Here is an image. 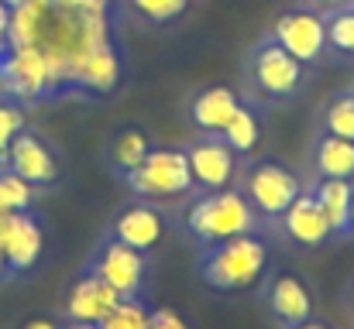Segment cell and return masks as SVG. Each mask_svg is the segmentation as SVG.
I'll return each mask as SVG.
<instances>
[{
  "label": "cell",
  "instance_id": "obj_7",
  "mask_svg": "<svg viewBox=\"0 0 354 329\" xmlns=\"http://www.w3.org/2000/svg\"><path fill=\"white\" fill-rule=\"evenodd\" d=\"M0 97H10L17 103L52 100L48 62L38 45H7L0 62Z\"/></svg>",
  "mask_w": 354,
  "mask_h": 329
},
{
  "label": "cell",
  "instance_id": "obj_33",
  "mask_svg": "<svg viewBox=\"0 0 354 329\" xmlns=\"http://www.w3.org/2000/svg\"><path fill=\"white\" fill-rule=\"evenodd\" d=\"M62 329H97V326H86V323H66Z\"/></svg>",
  "mask_w": 354,
  "mask_h": 329
},
{
  "label": "cell",
  "instance_id": "obj_21",
  "mask_svg": "<svg viewBox=\"0 0 354 329\" xmlns=\"http://www.w3.org/2000/svg\"><path fill=\"white\" fill-rule=\"evenodd\" d=\"M221 137L237 151V158H248L258 144H261V117L251 103L241 100V107L234 110V117L227 120V127L221 130Z\"/></svg>",
  "mask_w": 354,
  "mask_h": 329
},
{
  "label": "cell",
  "instance_id": "obj_8",
  "mask_svg": "<svg viewBox=\"0 0 354 329\" xmlns=\"http://www.w3.org/2000/svg\"><path fill=\"white\" fill-rule=\"evenodd\" d=\"M90 268L118 292L120 299H141L145 295V281H148V254L138 247H127L114 237L104 233V240L97 243Z\"/></svg>",
  "mask_w": 354,
  "mask_h": 329
},
{
  "label": "cell",
  "instance_id": "obj_6",
  "mask_svg": "<svg viewBox=\"0 0 354 329\" xmlns=\"http://www.w3.org/2000/svg\"><path fill=\"white\" fill-rule=\"evenodd\" d=\"M268 38L279 41L292 59H299L306 69H313L327 55V34H324V14L306 3H292L279 10V17L268 28Z\"/></svg>",
  "mask_w": 354,
  "mask_h": 329
},
{
  "label": "cell",
  "instance_id": "obj_10",
  "mask_svg": "<svg viewBox=\"0 0 354 329\" xmlns=\"http://www.w3.org/2000/svg\"><path fill=\"white\" fill-rule=\"evenodd\" d=\"M120 302V295L86 264L76 281L69 285L66 292V302H62V316L66 323H86V326H100L107 319V312Z\"/></svg>",
  "mask_w": 354,
  "mask_h": 329
},
{
  "label": "cell",
  "instance_id": "obj_1",
  "mask_svg": "<svg viewBox=\"0 0 354 329\" xmlns=\"http://www.w3.org/2000/svg\"><path fill=\"white\" fill-rule=\"evenodd\" d=\"M200 281L214 292H248L268 271V243L261 233H241L210 243L200 254Z\"/></svg>",
  "mask_w": 354,
  "mask_h": 329
},
{
  "label": "cell",
  "instance_id": "obj_22",
  "mask_svg": "<svg viewBox=\"0 0 354 329\" xmlns=\"http://www.w3.org/2000/svg\"><path fill=\"white\" fill-rule=\"evenodd\" d=\"M324 14V34H327V52L354 59V0L320 10Z\"/></svg>",
  "mask_w": 354,
  "mask_h": 329
},
{
  "label": "cell",
  "instance_id": "obj_19",
  "mask_svg": "<svg viewBox=\"0 0 354 329\" xmlns=\"http://www.w3.org/2000/svg\"><path fill=\"white\" fill-rule=\"evenodd\" d=\"M310 165L317 179H354V141L320 130L310 148Z\"/></svg>",
  "mask_w": 354,
  "mask_h": 329
},
{
  "label": "cell",
  "instance_id": "obj_15",
  "mask_svg": "<svg viewBox=\"0 0 354 329\" xmlns=\"http://www.w3.org/2000/svg\"><path fill=\"white\" fill-rule=\"evenodd\" d=\"M265 299H268V309L279 319V326H286V329L299 326V323H306L313 316V295H310L306 281L299 275H292V271L272 275Z\"/></svg>",
  "mask_w": 354,
  "mask_h": 329
},
{
  "label": "cell",
  "instance_id": "obj_13",
  "mask_svg": "<svg viewBox=\"0 0 354 329\" xmlns=\"http://www.w3.org/2000/svg\"><path fill=\"white\" fill-rule=\"evenodd\" d=\"M41 247H45V233H41V223L31 213H7L3 217L0 254H3L10 275L31 271L38 264V257H41Z\"/></svg>",
  "mask_w": 354,
  "mask_h": 329
},
{
  "label": "cell",
  "instance_id": "obj_4",
  "mask_svg": "<svg viewBox=\"0 0 354 329\" xmlns=\"http://www.w3.org/2000/svg\"><path fill=\"white\" fill-rule=\"evenodd\" d=\"M237 192L251 203V210L265 219H279L289 203L303 192V182L279 158H254L237 165Z\"/></svg>",
  "mask_w": 354,
  "mask_h": 329
},
{
  "label": "cell",
  "instance_id": "obj_29",
  "mask_svg": "<svg viewBox=\"0 0 354 329\" xmlns=\"http://www.w3.org/2000/svg\"><path fill=\"white\" fill-rule=\"evenodd\" d=\"M7 24H10V7L0 0V48H7Z\"/></svg>",
  "mask_w": 354,
  "mask_h": 329
},
{
  "label": "cell",
  "instance_id": "obj_25",
  "mask_svg": "<svg viewBox=\"0 0 354 329\" xmlns=\"http://www.w3.org/2000/svg\"><path fill=\"white\" fill-rule=\"evenodd\" d=\"M124 3L145 24H172L176 17H183L189 10L193 0H124Z\"/></svg>",
  "mask_w": 354,
  "mask_h": 329
},
{
  "label": "cell",
  "instance_id": "obj_11",
  "mask_svg": "<svg viewBox=\"0 0 354 329\" xmlns=\"http://www.w3.org/2000/svg\"><path fill=\"white\" fill-rule=\"evenodd\" d=\"M124 79V52L120 41L111 38L100 48H93L76 69H73V97H111Z\"/></svg>",
  "mask_w": 354,
  "mask_h": 329
},
{
  "label": "cell",
  "instance_id": "obj_24",
  "mask_svg": "<svg viewBox=\"0 0 354 329\" xmlns=\"http://www.w3.org/2000/svg\"><path fill=\"white\" fill-rule=\"evenodd\" d=\"M35 203V186L24 182L17 172L0 168V213H28Z\"/></svg>",
  "mask_w": 354,
  "mask_h": 329
},
{
  "label": "cell",
  "instance_id": "obj_9",
  "mask_svg": "<svg viewBox=\"0 0 354 329\" xmlns=\"http://www.w3.org/2000/svg\"><path fill=\"white\" fill-rule=\"evenodd\" d=\"M189 172H193V189L196 192H221L231 189L237 179V151L221 134H200L186 144Z\"/></svg>",
  "mask_w": 354,
  "mask_h": 329
},
{
  "label": "cell",
  "instance_id": "obj_26",
  "mask_svg": "<svg viewBox=\"0 0 354 329\" xmlns=\"http://www.w3.org/2000/svg\"><path fill=\"white\" fill-rule=\"evenodd\" d=\"M148 319L151 309L145 306V299H120L97 329H148Z\"/></svg>",
  "mask_w": 354,
  "mask_h": 329
},
{
  "label": "cell",
  "instance_id": "obj_37",
  "mask_svg": "<svg viewBox=\"0 0 354 329\" xmlns=\"http://www.w3.org/2000/svg\"><path fill=\"white\" fill-rule=\"evenodd\" d=\"M3 217H7V213H0V226H3Z\"/></svg>",
  "mask_w": 354,
  "mask_h": 329
},
{
  "label": "cell",
  "instance_id": "obj_36",
  "mask_svg": "<svg viewBox=\"0 0 354 329\" xmlns=\"http://www.w3.org/2000/svg\"><path fill=\"white\" fill-rule=\"evenodd\" d=\"M348 306H351V309H354V285H351V288H348Z\"/></svg>",
  "mask_w": 354,
  "mask_h": 329
},
{
  "label": "cell",
  "instance_id": "obj_18",
  "mask_svg": "<svg viewBox=\"0 0 354 329\" xmlns=\"http://www.w3.org/2000/svg\"><path fill=\"white\" fill-rule=\"evenodd\" d=\"M151 148H155V144H151V134H148L145 127L124 123V127H118V130L111 134V141H107V151H104L107 168H111L118 179H124L127 172H134V168L148 158Z\"/></svg>",
  "mask_w": 354,
  "mask_h": 329
},
{
  "label": "cell",
  "instance_id": "obj_3",
  "mask_svg": "<svg viewBox=\"0 0 354 329\" xmlns=\"http://www.w3.org/2000/svg\"><path fill=\"white\" fill-rule=\"evenodd\" d=\"M186 230L196 243L210 247L241 233H258V213L237 189L196 192V199L186 210Z\"/></svg>",
  "mask_w": 354,
  "mask_h": 329
},
{
  "label": "cell",
  "instance_id": "obj_31",
  "mask_svg": "<svg viewBox=\"0 0 354 329\" xmlns=\"http://www.w3.org/2000/svg\"><path fill=\"white\" fill-rule=\"evenodd\" d=\"M24 329H62V326L52 323V319H31V323H24Z\"/></svg>",
  "mask_w": 354,
  "mask_h": 329
},
{
  "label": "cell",
  "instance_id": "obj_20",
  "mask_svg": "<svg viewBox=\"0 0 354 329\" xmlns=\"http://www.w3.org/2000/svg\"><path fill=\"white\" fill-rule=\"evenodd\" d=\"M351 182L354 179H317L310 186L334 237H351Z\"/></svg>",
  "mask_w": 354,
  "mask_h": 329
},
{
  "label": "cell",
  "instance_id": "obj_17",
  "mask_svg": "<svg viewBox=\"0 0 354 329\" xmlns=\"http://www.w3.org/2000/svg\"><path fill=\"white\" fill-rule=\"evenodd\" d=\"M237 107H241V97L231 86H203L193 93L186 117H189L196 134H221Z\"/></svg>",
  "mask_w": 354,
  "mask_h": 329
},
{
  "label": "cell",
  "instance_id": "obj_23",
  "mask_svg": "<svg viewBox=\"0 0 354 329\" xmlns=\"http://www.w3.org/2000/svg\"><path fill=\"white\" fill-rule=\"evenodd\" d=\"M320 130L354 141V86L351 90H344V93H334V97L324 103V113H320Z\"/></svg>",
  "mask_w": 354,
  "mask_h": 329
},
{
  "label": "cell",
  "instance_id": "obj_30",
  "mask_svg": "<svg viewBox=\"0 0 354 329\" xmlns=\"http://www.w3.org/2000/svg\"><path fill=\"white\" fill-rule=\"evenodd\" d=\"M306 7H317V10H330V7H341V3H351V0H303Z\"/></svg>",
  "mask_w": 354,
  "mask_h": 329
},
{
  "label": "cell",
  "instance_id": "obj_34",
  "mask_svg": "<svg viewBox=\"0 0 354 329\" xmlns=\"http://www.w3.org/2000/svg\"><path fill=\"white\" fill-rule=\"evenodd\" d=\"M351 233H354V182H351Z\"/></svg>",
  "mask_w": 354,
  "mask_h": 329
},
{
  "label": "cell",
  "instance_id": "obj_16",
  "mask_svg": "<svg viewBox=\"0 0 354 329\" xmlns=\"http://www.w3.org/2000/svg\"><path fill=\"white\" fill-rule=\"evenodd\" d=\"M279 223H282L286 237H289L292 243H299V247H320V243H327V240L334 237V233H330V223H327L320 203H317V196H313L310 189H303V192L289 203V210L279 217Z\"/></svg>",
  "mask_w": 354,
  "mask_h": 329
},
{
  "label": "cell",
  "instance_id": "obj_32",
  "mask_svg": "<svg viewBox=\"0 0 354 329\" xmlns=\"http://www.w3.org/2000/svg\"><path fill=\"white\" fill-rule=\"evenodd\" d=\"M292 329H330L327 323H317V319H306V323H299V326H292Z\"/></svg>",
  "mask_w": 354,
  "mask_h": 329
},
{
  "label": "cell",
  "instance_id": "obj_2",
  "mask_svg": "<svg viewBox=\"0 0 354 329\" xmlns=\"http://www.w3.org/2000/svg\"><path fill=\"white\" fill-rule=\"evenodd\" d=\"M306 66L299 59H292L279 41H272L268 34L261 41L251 45V52L244 55V83L248 93L261 103H289L303 93L306 86Z\"/></svg>",
  "mask_w": 354,
  "mask_h": 329
},
{
  "label": "cell",
  "instance_id": "obj_14",
  "mask_svg": "<svg viewBox=\"0 0 354 329\" xmlns=\"http://www.w3.org/2000/svg\"><path fill=\"white\" fill-rule=\"evenodd\" d=\"M107 237L148 254L165 237V213L155 210L148 199H134V203H127L124 210L114 213L111 226H107Z\"/></svg>",
  "mask_w": 354,
  "mask_h": 329
},
{
  "label": "cell",
  "instance_id": "obj_27",
  "mask_svg": "<svg viewBox=\"0 0 354 329\" xmlns=\"http://www.w3.org/2000/svg\"><path fill=\"white\" fill-rule=\"evenodd\" d=\"M28 123V113H24V103L10 100V97H0V168L7 165V148L10 141L24 130Z\"/></svg>",
  "mask_w": 354,
  "mask_h": 329
},
{
  "label": "cell",
  "instance_id": "obj_28",
  "mask_svg": "<svg viewBox=\"0 0 354 329\" xmlns=\"http://www.w3.org/2000/svg\"><path fill=\"white\" fill-rule=\"evenodd\" d=\"M148 329H189V323L176 312V309H169V306H162V309H151V319H148Z\"/></svg>",
  "mask_w": 354,
  "mask_h": 329
},
{
  "label": "cell",
  "instance_id": "obj_35",
  "mask_svg": "<svg viewBox=\"0 0 354 329\" xmlns=\"http://www.w3.org/2000/svg\"><path fill=\"white\" fill-rule=\"evenodd\" d=\"M7 275V261H3V254H0V278Z\"/></svg>",
  "mask_w": 354,
  "mask_h": 329
},
{
  "label": "cell",
  "instance_id": "obj_5",
  "mask_svg": "<svg viewBox=\"0 0 354 329\" xmlns=\"http://www.w3.org/2000/svg\"><path fill=\"white\" fill-rule=\"evenodd\" d=\"M134 199H179L193 196V172L186 148H151L148 158L120 179Z\"/></svg>",
  "mask_w": 354,
  "mask_h": 329
},
{
  "label": "cell",
  "instance_id": "obj_12",
  "mask_svg": "<svg viewBox=\"0 0 354 329\" xmlns=\"http://www.w3.org/2000/svg\"><path fill=\"white\" fill-rule=\"evenodd\" d=\"M3 168H10V172H17L24 182H31L35 189H41V186H55V179H59V154L52 151V144L41 137V134H35V130H21L14 141H10V148H7V165Z\"/></svg>",
  "mask_w": 354,
  "mask_h": 329
}]
</instances>
